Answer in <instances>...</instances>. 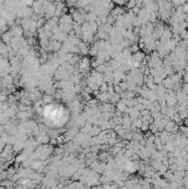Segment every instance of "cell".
<instances>
[{"instance_id":"obj_13","label":"cell","mask_w":188,"mask_h":189,"mask_svg":"<svg viewBox=\"0 0 188 189\" xmlns=\"http://www.w3.org/2000/svg\"><path fill=\"white\" fill-rule=\"evenodd\" d=\"M0 189H7V188H6L5 186H0Z\"/></svg>"},{"instance_id":"obj_12","label":"cell","mask_w":188,"mask_h":189,"mask_svg":"<svg viewBox=\"0 0 188 189\" xmlns=\"http://www.w3.org/2000/svg\"><path fill=\"white\" fill-rule=\"evenodd\" d=\"M185 177L188 178V170H185Z\"/></svg>"},{"instance_id":"obj_11","label":"cell","mask_w":188,"mask_h":189,"mask_svg":"<svg viewBox=\"0 0 188 189\" xmlns=\"http://www.w3.org/2000/svg\"><path fill=\"white\" fill-rule=\"evenodd\" d=\"M115 4L116 5H119V6H124V5H126V1H115Z\"/></svg>"},{"instance_id":"obj_6","label":"cell","mask_w":188,"mask_h":189,"mask_svg":"<svg viewBox=\"0 0 188 189\" xmlns=\"http://www.w3.org/2000/svg\"><path fill=\"white\" fill-rule=\"evenodd\" d=\"M99 46L95 44V43H93L91 46H90V50H89V54L91 56H95L97 58V53H99Z\"/></svg>"},{"instance_id":"obj_2","label":"cell","mask_w":188,"mask_h":189,"mask_svg":"<svg viewBox=\"0 0 188 189\" xmlns=\"http://www.w3.org/2000/svg\"><path fill=\"white\" fill-rule=\"evenodd\" d=\"M78 46H79V53H80V54H83V56H86V54H89L90 46H89V44H87V43L81 41L80 43H79Z\"/></svg>"},{"instance_id":"obj_1","label":"cell","mask_w":188,"mask_h":189,"mask_svg":"<svg viewBox=\"0 0 188 189\" xmlns=\"http://www.w3.org/2000/svg\"><path fill=\"white\" fill-rule=\"evenodd\" d=\"M12 85H14V76L11 74H8L4 78H1V86L7 88L12 86Z\"/></svg>"},{"instance_id":"obj_7","label":"cell","mask_w":188,"mask_h":189,"mask_svg":"<svg viewBox=\"0 0 188 189\" xmlns=\"http://www.w3.org/2000/svg\"><path fill=\"white\" fill-rule=\"evenodd\" d=\"M53 98H54V97L52 96V95L44 94V95H43V97H42V102H43V103H46V105H50V103H52V102H53Z\"/></svg>"},{"instance_id":"obj_9","label":"cell","mask_w":188,"mask_h":189,"mask_svg":"<svg viewBox=\"0 0 188 189\" xmlns=\"http://www.w3.org/2000/svg\"><path fill=\"white\" fill-rule=\"evenodd\" d=\"M149 123L148 122H143V124H142V126H141V131L142 132H144V133H146V132H148L149 131Z\"/></svg>"},{"instance_id":"obj_14","label":"cell","mask_w":188,"mask_h":189,"mask_svg":"<svg viewBox=\"0 0 188 189\" xmlns=\"http://www.w3.org/2000/svg\"><path fill=\"white\" fill-rule=\"evenodd\" d=\"M2 178H4V177H2V176L0 175V183H1V180H2Z\"/></svg>"},{"instance_id":"obj_10","label":"cell","mask_w":188,"mask_h":189,"mask_svg":"<svg viewBox=\"0 0 188 189\" xmlns=\"http://www.w3.org/2000/svg\"><path fill=\"white\" fill-rule=\"evenodd\" d=\"M126 5L129 8V10H132L136 7V1H129V2H126Z\"/></svg>"},{"instance_id":"obj_8","label":"cell","mask_w":188,"mask_h":189,"mask_svg":"<svg viewBox=\"0 0 188 189\" xmlns=\"http://www.w3.org/2000/svg\"><path fill=\"white\" fill-rule=\"evenodd\" d=\"M179 38L182 40H188V30L187 29H184L179 32Z\"/></svg>"},{"instance_id":"obj_3","label":"cell","mask_w":188,"mask_h":189,"mask_svg":"<svg viewBox=\"0 0 188 189\" xmlns=\"http://www.w3.org/2000/svg\"><path fill=\"white\" fill-rule=\"evenodd\" d=\"M97 159H99V161H101V163L107 164V161L111 159V154L109 152H100L99 155H97Z\"/></svg>"},{"instance_id":"obj_5","label":"cell","mask_w":188,"mask_h":189,"mask_svg":"<svg viewBox=\"0 0 188 189\" xmlns=\"http://www.w3.org/2000/svg\"><path fill=\"white\" fill-rule=\"evenodd\" d=\"M116 111L121 112V113H127L129 111V107L126 106V104L124 103V102L119 101L117 104H116Z\"/></svg>"},{"instance_id":"obj_4","label":"cell","mask_w":188,"mask_h":189,"mask_svg":"<svg viewBox=\"0 0 188 189\" xmlns=\"http://www.w3.org/2000/svg\"><path fill=\"white\" fill-rule=\"evenodd\" d=\"M12 38H14V37L11 36V33H10L9 31H7V32H5V33H2V34H1V40H2V42L5 43L6 46H10Z\"/></svg>"}]
</instances>
